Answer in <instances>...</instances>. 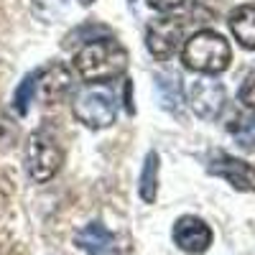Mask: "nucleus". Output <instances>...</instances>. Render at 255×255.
<instances>
[{
  "mask_svg": "<svg viewBox=\"0 0 255 255\" xmlns=\"http://www.w3.org/2000/svg\"><path fill=\"white\" fill-rule=\"evenodd\" d=\"M230 133L243 148H255V115H238L230 123Z\"/></svg>",
  "mask_w": 255,
  "mask_h": 255,
  "instance_id": "15",
  "label": "nucleus"
},
{
  "mask_svg": "<svg viewBox=\"0 0 255 255\" xmlns=\"http://www.w3.org/2000/svg\"><path fill=\"white\" fill-rule=\"evenodd\" d=\"M184 0H148V5L153 10H161V13H168V10H176Z\"/></svg>",
  "mask_w": 255,
  "mask_h": 255,
  "instance_id": "19",
  "label": "nucleus"
},
{
  "mask_svg": "<svg viewBox=\"0 0 255 255\" xmlns=\"http://www.w3.org/2000/svg\"><path fill=\"white\" fill-rule=\"evenodd\" d=\"M184 41V23L181 18H171V15H163V18H153L145 28V46L158 61L171 59L179 49V44Z\"/></svg>",
  "mask_w": 255,
  "mask_h": 255,
  "instance_id": "5",
  "label": "nucleus"
},
{
  "mask_svg": "<svg viewBox=\"0 0 255 255\" xmlns=\"http://www.w3.org/2000/svg\"><path fill=\"white\" fill-rule=\"evenodd\" d=\"M74 243L87 255H130L128 240L100 222H90L87 227H82L74 235Z\"/></svg>",
  "mask_w": 255,
  "mask_h": 255,
  "instance_id": "6",
  "label": "nucleus"
},
{
  "mask_svg": "<svg viewBox=\"0 0 255 255\" xmlns=\"http://www.w3.org/2000/svg\"><path fill=\"white\" fill-rule=\"evenodd\" d=\"M156 90H158L161 105H163L166 110H171V113H179L181 110L184 92H181L179 74H163V72H158L156 74Z\"/></svg>",
  "mask_w": 255,
  "mask_h": 255,
  "instance_id": "12",
  "label": "nucleus"
},
{
  "mask_svg": "<svg viewBox=\"0 0 255 255\" xmlns=\"http://www.w3.org/2000/svg\"><path fill=\"white\" fill-rule=\"evenodd\" d=\"M79 3H82V5H90V3H92V0H79Z\"/></svg>",
  "mask_w": 255,
  "mask_h": 255,
  "instance_id": "20",
  "label": "nucleus"
},
{
  "mask_svg": "<svg viewBox=\"0 0 255 255\" xmlns=\"http://www.w3.org/2000/svg\"><path fill=\"white\" fill-rule=\"evenodd\" d=\"M72 10H74V0H33V15L46 20V23H59Z\"/></svg>",
  "mask_w": 255,
  "mask_h": 255,
  "instance_id": "14",
  "label": "nucleus"
},
{
  "mask_svg": "<svg viewBox=\"0 0 255 255\" xmlns=\"http://www.w3.org/2000/svg\"><path fill=\"white\" fill-rule=\"evenodd\" d=\"M209 174L225 179L238 191H255V166H250L248 161H240L235 156H225V153L215 156L209 163Z\"/></svg>",
  "mask_w": 255,
  "mask_h": 255,
  "instance_id": "9",
  "label": "nucleus"
},
{
  "mask_svg": "<svg viewBox=\"0 0 255 255\" xmlns=\"http://www.w3.org/2000/svg\"><path fill=\"white\" fill-rule=\"evenodd\" d=\"M72 113L82 125L92 128V130H100V128H108L115 123L118 105H115L113 92L105 84H87V87H82L74 95Z\"/></svg>",
  "mask_w": 255,
  "mask_h": 255,
  "instance_id": "3",
  "label": "nucleus"
},
{
  "mask_svg": "<svg viewBox=\"0 0 255 255\" xmlns=\"http://www.w3.org/2000/svg\"><path fill=\"white\" fill-rule=\"evenodd\" d=\"M230 44L215 31H197L181 49L184 67L199 74H220L230 67Z\"/></svg>",
  "mask_w": 255,
  "mask_h": 255,
  "instance_id": "2",
  "label": "nucleus"
},
{
  "mask_svg": "<svg viewBox=\"0 0 255 255\" xmlns=\"http://www.w3.org/2000/svg\"><path fill=\"white\" fill-rule=\"evenodd\" d=\"M230 31L243 49L255 51V5H238L230 13Z\"/></svg>",
  "mask_w": 255,
  "mask_h": 255,
  "instance_id": "11",
  "label": "nucleus"
},
{
  "mask_svg": "<svg viewBox=\"0 0 255 255\" xmlns=\"http://www.w3.org/2000/svg\"><path fill=\"white\" fill-rule=\"evenodd\" d=\"M64 151L49 130H36L26 140V171L33 181H49L59 174Z\"/></svg>",
  "mask_w": 255,
  "mask_h": 255,
  "instance_id": "4",
  "label": "nucleus"
},
{
  "mask_svg": "<svg viewBox=\"0 0 255 255\" xmlns=\"http://www.w3.org/2000/svg\"><path fill=\"white\" fill-rule=\"evenodd\" d=\"M158 153L151 151L143 161V171H140V199L145 204H153L158 194Z\"/></svg>",
  "mask_w": 255,
  "mask_h": 255,
  "instance_id": "13",
  "label": "nucleus"
},
{
  "mask_svg": "<svg viewBox=\"0 0 255 255\" xmlns=\"http://www.w3.org/2000/svg\"><path fill=\"white\" fill-rule=\"evenodd\" d=\"M174 243L179 245V250L184 253H191V255H202L209 250L212 245V227L194 217V215H186V217H179L176 225H174Z\"/></svg>",
  "mask_w": 255,
  "mask_h": 255,
  "instance_id": "8",
  "label": "nucleus"
},
{
  "mask_svg": "<svg viewBox=\"0 0 255 255\" xmlns=\"http://www.w3.org/2000/svg\"><path fill=\"white\" fill-rule=\"evenodd\" d=\"M18 138H20L18 125L5 113H0V151H10V148L18 143Z\"/></svg>",
  "mask_w": 255,
  "mask_h": 255,
  "instance_id": "17",
  "label": "nucleus"
},
{
  "mask_svg": "<svg viewBox=\"0 0 255 255\" xmlns=\"http://www.w3.org/2000/svg\"><path fill=\"white\" fill-rule=\"evenodd\" d=\"M227 102V92L222 87V82L202 77L197 82H191L189 87V108L194 110L197 118L202 120H215L220 118V113L225 110Z\"/></svg>",
  "mask_w": 255,
  "mask_h": 255,
  "instance_id": "7",
  "label": "nucleus"
},
{
  "mask_svg": "<svg viewBox=\"0 0 255 255\" xmlns=\"http://www.w3.org/2000/svg\"><path fill=\"white\" fill-rule=\"evenodd\" d=\"M130 3H135V0H130Z\"/></svg>",
  "mask_w": 255,
  "mask_h": 255,
  "instance_id": "21",
  "label": "nucleus"
},
{
  "mask_svg": "<svg viewBox=\"0 0 255 255\" xmlns=\"http://www.w3.org/2000/svg\"><path fill=\"white\" fill-rule=\"evenodd\" d=\"M72 72L64 67V64H51L46 69H38V77H36V95L54 105L59 100H64L69 92H72Z\"/></svg>",
  "mask_w": 255,
  "mask_h": 255,
  "instance_id": "10",
  "label": "nucleus"
},
{
  "mask_svg": "<svg viewBox=\"0 0 255 255\" xmlns=\"http://www.w3.org/2000/svg\"><path fill=\"white\" fill-rule=\"evenodd\" d=\"M128 69V51L115 38H92L74 54V72L87 84H105L123 77Z\"/></svg>",
  "mask_w": 255,
  "mask_h": 255,
  "instance_id": "1",
  "label": "nucleus"
},
{
  "mask_svg": "<svg viewBox=\"0 0 255 255\" xmlns=\"http://www.w3.org/2000/svg\"><path fill=\"white\" fill-rule=\"evenodd\" d=\"M240 102L245 105L248 110H255V69L243 82V87H240Z\"/></svg>",
  "mask_w": 255,
  "mask_h": 255,
  "instance_id": "18",
  "label": "nucleus"
},
{
  "mask_svg": "<svg viewBox=\"0 0 255 255\" xmlns=\"http://www.w3.org/2000/svg\"><path fill=\"white\" fill-rule=\"evenodd\" d=\"M36 77H38V72H31L26 79H23V84L15 90V110L20 113V115H26L28 113V105H31V97L36 95Z\"/></svg>",
  "mask_w": 255,
  "mask_h": 255,
  "instance_id": "16",
  "label": "nucleus"
}]
</instances>
